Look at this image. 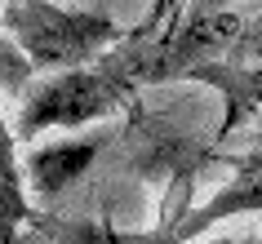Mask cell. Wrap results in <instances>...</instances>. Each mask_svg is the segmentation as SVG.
Instances as JSON below:
<instances>
[{
	"label": "cell",
	"instance_id": "7",
	"mask_svg": "<svg viewBox=\"0 0 262 244\" xmlns=\"http://www.w3.org/2000/svg\"><path fill=\"white\" fill-rule=\"evenodd\" d=\"M182 5H187V0H151V18L142 23V31H160V27H169V23L182 14Z\"/></svg>",
	"mask_w": 262,
	"mask_h": 244
},
{
	"label": "cell",
	"instance_id": "4",
	"mask_svg": "<svg viewBox=\"0 0 262 244\" xmlns=\"http://www.w3.org/2000/svg\"><path fill=\"white\" fill-rule=\"evenodd\" d=\"M107 134H84V138H58V142H40L23 160V182H27L40 200H54L76 182L80 173L94 169V160L107 151Z\"/></svg>",
	"mask_w": 262,
	"mask_h": 244
},
{
	"label": "cell",
	"instance_id": "1",
	"mask_svg": "<svg viewBox=\"0 0 262 244\" xmlns=\"http://www.w3.org/2000/svg\"><path fill=\"white\" fill-rule=\"evenodd\" d=\"M156 84V40L151 31H124L120 40L102 49L94 62L84 67L54 71L23 98L14 120L18 142H36L49 129H89V124L107 120L116 107L134 102L138 89Z\"/></svg>",
	"mask_w": 262,
	"mask_h": 244
},
{
	"label": "cell",
	"instance_id": "5",
	"mask_svg": "<svg viewBox=\"0 0 262 244\" xmlns=\"http://www.w3.org/2000/svg\"><path fill=\"white\" fill-rule=\"evenodd\" d=\"M187 80H200V84H213L227 102V116H222V129L218 134H235L249 116H262V67L253 62H227V58H209L200 67L187 71Z\"/></svg>",
	"mask_w": 262,
	"mask_h": 244
},
{
	"label": "cell",
	"instance_id": "3",
	"mask_svg": "<svg viewBox=\"0 0 262 244\" xmlns=\"http://www.w3.org/2000/svg\"><path fill=\"white\" fill-rule=\"evenodd\" d=\"M235 213H262V151H253V156H245V160H235V178H231V182L218 187L213 195H209V204L191 209L178 227L169 231V235H160L156 244L200 240L209 227H218V222H227V217H235Z\"/></svg>",
	"mask_w": 262,
	"mask_h": 244
},
{
	"label": "cell",
	"instance_id": "2",
	"mask_svg": "<svg viewBox=\"0 0 262 244\" xmlns=\"http://www.w3.org/2000/svg\"><path fill=\"white\" fill-rule=\"evenodd\" d=\"M0 27L14 36L31 71H67L94 62L124 27L94 9H62L54 0H0Z\"/></svg>",
	"mask_w": 262,
	"mask_h": 244
},
{
	"label": "cell",
	"instance_id": "6",
	"mask_svg": "<svg viewBox=\"0 0 262 244\" xmlns=\"http://www.w3.org/2000/svg\"><path fill=\"white\" fill-rule=\"evenodd\" d=\"M31 222V200L23 182V156H18L14 124L5 120L0 102V244H23V227Z\"/></svg>",
	"mask_w": 262,
	"mask_h": 244
}]
</instances>
